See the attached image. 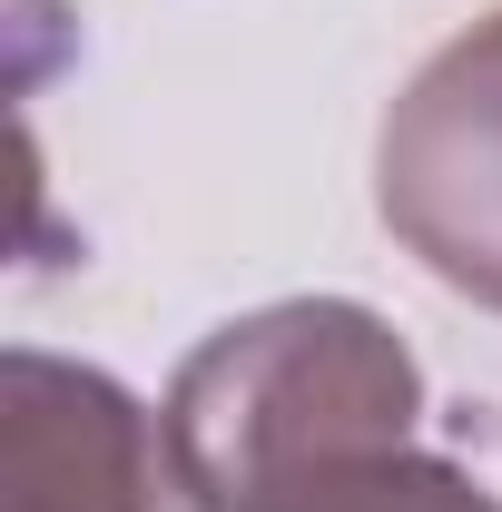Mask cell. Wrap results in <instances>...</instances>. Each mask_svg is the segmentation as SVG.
I'll return each instance as SVG.
<instances>
[{
    "label": "cell",
    "instance_id": "6da1fadb",
    "mask_svg": "<svg viewBox=\"0 0 502 512\" xmlns=\"http://www.w3.org/2000/svg\"><path fill=\"white\" fill-rule=\"evenodd\" d=\"M168 444L197 512H237L247 493L306 473L325 453L414 444L424 365L355 296H276L227 316L168 384Z\"/></svg>",
    "mask_w": 502,
    "mask_h": 512
},
{
    "label": "cell",
    "instance_id": "277c9868",
    "mask_svg": "<svg viewBox=\"0 0 502 512\" xmlns=\"http://www.w3.org/2000/svg\"><path fill=\"white\" fill-rule=\"evenodd\" d=\"M237 512H502L463 463H443L424 444H365V453H325L306 473L247 493Z\"/></svg>",
    "mask_w": 502,
    "mask_h": 512
},
{
    "label": "cell",
    "instance_id": "3957f363",
    "mask_svg": "<svg viewBox=\"0 0 502 512\" xmlns=\"http://www.w3.org/2000/svg\"><path fill=\"white\" fill-rule=\"evenodd\" d=\"M0 512H197L168 414L40 345L0 355Z\"/></svg>",
    "mask_w": 502,
    "mask_h": 512
},
{
    "label": "cell",
    "instance_id": "7a4b0ae2",
    "mask_svg": "<svg viewBox=\"0 0 502 512\" xmlns=\"http://www.w3.org/2000/svg\"><path fill=\"white\" fill-rule=\"evenodd\" d=\"M375 217L434 286L502 316V10L394 89L375 128Z\"/></svg>",
    "mask_w": 502,
    "mask_h": 512
}]
</instances>
